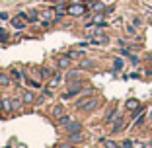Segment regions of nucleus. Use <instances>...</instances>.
<instances>
[{"label":"nucleus","instance_id":"obj_1","mask_svg":"<svg viewBox=\"0 0 152 148\" xmlns=\"http://www.w3.org/2000/svg\"><path fill=\"white\" fill-rule=\"evenodd\" d=\"M98 105H99V98H92V99H88V101L84 99V101H78V103H76V107L82 109V111H86V113H88V111H94Z\"/></svg>","mask_w":152,"mask_h":148},{"label":"nucleus","instance_id":"obj_2","mask_svg":"<svg viewBox=\"0 0 152 148\" xmlns=\"http://www.w3.org/2000/svg\"><path fill=\"white\" fill-rule=\"evenodd\" d=\"M66 12L70 14V16H82V14L86 12V8H84V6H82V4H72L70 8L66 10Z\"/></svg>","mask_w":152,"mask_h":148},{"label":"nucleus","instance_id":"obj_3","mask_svg":"<svg viewBox=\"0 0 152 148\" xmlns=\"http://www.w3.org/2000/svg\"><path fill=\"white\" fill-rule=\"evenodd\" d=\"M82 139H84V135H82V131H76V133H70V136H68V140H70V142H80Z\"/></svg>","mask_w":152,"mask_h":148},{"label":"nucleus","instance_id":"obj_4","mask_svg":"<svg viewBox=\"0 0 152 148\" xmlns=\"http://www.w3.org/2000/svg\"><path fill=\"white\" fill-rule=\"evenodd\" d=\"M57 64H58V68H63V70H64V68H68V64H70V57H61Z\"/></svg>","mask_w":152,"mask_h":148},{"label":"nucleus","instance_id":"obj_5","mask_svg":"<svg viewBox=\"0 0 152 148\" xmlns=\"http://www.w3.org/2000/svg\"><path fill=\"white\" fill-rule=\"evenodd\" d=\"M123 117H117V121H115V125H113V129H111V133H119L121 129H123Z\"/></svg>","mask_w":152,"mask_h":148},{"label":"nucleus","instance_id":"obj_6","mask_svg":"<svg viewBox=\"0 0 152 148\" xmlns=\"http://www.w3.org/2000/svg\"><path fill=\"white\" fill-rule=\"evenodd\" d=\"M51 115H53V117H55V119H61V117H63V115H64V109H63V107H61V105H57V107H55V109H53V111H51Z\"/></svg>","mask_w":152,"mask_h":148},{"label":"nucleus","instance_id":"obj_7","mask_svg":"<svg viewBox=\"0 0 152 148\" xmlns=\"http://www.w3.org/2000/svg\"><path fill=\"white\" fill-rule=\"evenodd\" d=\"M80 129H82V123L76 121V123H70V125L66 127V133H76V131H80Z\"/></svg>","mask_w":152,"mask_h":148},{"label":"nucleus","instance_id":"obj_8","mask_svg":"<svg viewBox=\"0 0 152 148\" xmlns=\"http://www.w3.org/2000/svg\"><path fill=\"white\" fill-rule=\"evenodd\" d=\"M10 101H12V111H20L22 109V101L18 98H10Z\"/></svg>","mask_w":152,"mask_h":148},{"label":"nucleus","instance_id":"obj_9","mask_svg":"<svg viewBox=\"0 0 152 148\" xmlns=\"http://www.w3.org/2000/svg\"><path fill=\"white\" fill-rule=\"evenodd\" d=\"M23 101L26 103H35V96L31 92H23Z\"/></svg>","mask_w":152,"mask_h":148},{"label":"nucleus","instance_id":"obj_10","mask_svg":"<svg viewBox=\"0 0 152 148\" xmlns=\"http://www.w3.org/2000/svg\"><path fill=\"white\" fill-rule=\"evenodd\" d=\"M63 80V74H53L51 76V80H49V84L51 86H58V82Z\"/></svg>","mask_w":152,"mask_h":148},{"label":"nucleus","instance_id":"obj_11","mask_svg":"<svg viewBox=\"0 0 152 148\" xmlns=\"http://www.w3.org/2000/svg\"><path fill=\"white\" fill-rule=\"evenodd\" d=\"M41 76H43V78H51V76H53V70L47 68V66H41Z\"/></svg>","mask_w":152,"mask_h":148},{"label":"nucleus","instance_id":"obj_12","mask_svg":"<svg viewBox=\"0 0 152 148\" xmlns=\"http://www.w3.org/2000/svg\"><path fill=\"white\" fill-rule=\"evenodd\" d=\"M0 86H10V76L0 72Z\"/></svg>","mask_w":152,"mask_h":148},{"label":"nucleus","instance_id":"obj_13","mask_svg":"<svg viewBox=\"0 0 152 148\" xmlns=\"http://www.w3.org/2000/svg\"><path fill=\"white\" fill-rule=\"evenodd\" d=\"M12 26H14V27H18V29H23V27H26V23L20 22V16H18V18H14V20H12Z\"/></svg>","mask_w":152,"mask_h":148},{"label":"nucleus","instance_id":"obj_14","mask_svg":"<svg viewBox=\"0 0 152 148\" xmlns=\"http://www.w3.org/2000/svg\"><path fill=\"white\" fill-rule=\"evenodd\" d=\"M27 86H29V88H35V90H39V88H41V84H39V82H37V80H31V78H27Z\"/></svg>","mask_w":152,"mask_h":148},{"label":"nucleus","instance_id":"obj_15","mask_svg":"<svg viewBox=\"0 0 152 148\" xmlns=\"http://www.w3.org/2000/svg\"><path fill=\"white\" fill-rule=\"evenodd\" d=\"M68 57L70 58H80V57H84V51H70Z\"/></svg>","mask_w":152,"mask_h":148},{"label":"nucleus","instance_id":"obj_16","mask_svg":"<svg viewBox=\"0 0 152 148\" xmlns=\"http://www.w3.org/2000/svg\"><path fill=\"white\" fill-rule=\"evenodd\" d=\"M8 31H6L4 27H0V41H2V43H4V41H8Z\"/></svg>","mask_w":152,"mask_h":148},{"label":"nucleus","instance_id":"obj_17","mask_svg":"<svg viewBox=\"0 0 152 148\" xmlns=\"http://www.w3.org/2000/svg\"><path fill=\"white\" fill-rule=\"evenodd\" d=\"M80 76H82V72H68L66 74L68 80H76V78H80Z\"/></svg>","mask_w":152,"mask_h":148},{"label":"nucleus","instance_id":"obj_18","mask_svg":"<svg viewBox=\"0 0 152 148\" xmlns=\"http://www.w3.org/2000/svg\"><path fill=\"white\" fill-rule=\"evenodd\" d=\"M134 107H139V101L137 99H129L127 101V109H134Z\"/></svg>","mask_w":152,"mask_h":148},{"label":"nucleus","instance_id":"obj_19","mask_svg":"<svg viewBox=\"0 0 152 148\" xmlns=\"http://www.w3.org/2000/svg\"><path fill=\"white\" fill-rule=\"evenodd\" d=\"M70 119H72L70 115H63L61 119H58V123H61V125H68V123H70Z\"/></svg>","mask_w":152,"mask_h":148},{"label":"nucleus","instance_id":"obj_20","mask_svg":"<svg viewBox=\"0 0 152 148\" xmlns=\"http://www.w3.org/2000/svg\"><path fill=\"white\" fill-rule=\"evenodd\" d=\"M92 8H94L96 12H102L103 10V2H96V4H92Z\"/></svg>","mask_w":152,"mask_h":148},{"label":"nucleus","instance_id":"obj_21","mask_svg":"<svg viewBox=\"0 0 152 148\" xmlns=\"http://www.w3.org/2000/svg\"><path fill=\"white\" fill-rule=\"evenodd\" d=\"M90 66H94L92 61H82V63H80V68H90Z\"/></svg>","mask_w":152,"mask_h":148},{"label":"nucleus","instance_id":"obj_22","mask_svg":"<svg viewBox=\"0 0 152 148\" xmlns=\"http://www.w3.org/2000/svg\"><path fill=\"white\" fill-rule=\"evenodd\" d=\"M115 70H121V68H123V61H121V58H115Z\"/></svg>","mask_w":152,"mask_h":148},{"label":"nucleus","instance_id":"obj_23","mask_svg":"<svg viewBox=\"0 0 152 148\" xmlns=\"http://www.w3.org/2000/svg\"><path fill=\"white\" fill-rule=\"evenodd\" d=\"M103 144H105V148H117V144L111 142V140H103Z\"/></svg>","mask_w":152,"mask_h":148},{"label":"nucleus","instance_id":"obj_24","mask_svg":"<svg viewBox=\"0 0 152 148\" xmlns=\"http://www.w3.org/2000/svg\"><path fill=\"white\" fill-rule=\"evenodd\" d=\"M115 117H117V111H111V113H109V117L105 119V121H107V123H111L113 119H115Z\"/></svg>","mask_w":152,"mask_h":148},{"label":"nucleus","instance_id":"obj_25","mask_svg":"<svg viewBox=\"0 0 152 148\" xmlns=\"http://www.w3.org/2000/svg\"><path fill=\"white\" fill-rule=\"evenodd\" d=\"M43 96H45V98H53V92H51L49 88H45V90H43Z\"/></svg>","mask_w":152,"mask_h":148},{"label":"nucleus","instance_id":"obj_26","mask_svg":"<svg viewBox=\"0 0 152 148\" xmlns=\"http://www.w3.org/2000/svg\"><path fill=\"white\" fill-rule=\"evenodd\" d=\"M123 148H133V142H131V140H125V142H123Z\"/></svg>","mask_w":152,"mask_h":148},{"label":"nucleus","instance_id":"obj_27","mask_svg":"<svg viewBox=\"0 0 152 148\" xmlns=\"http://www.w3.org/2000/svg\"><path fill=\"white\" fill-rule=\"evenodd\" d=\"M4 107H6V101H2V98H0V111H4Z\"/></svg>","mask_w":152,"mask_h":148},{"label":"nucleus","instance_id":"obj_28","mask_svg":"<svg viewBox=\"0 0 152 148\" xmlns=\"http://www.w3.org/2000/svg\"><path fill=\"white\" fill-rule=\"evenodd\" d=\"M0 20H8V14H6V12H0Z\"/></svg>","mask_w":152,"mask_h":148},{"label":"nucleus","instance_id":"obj_29","mask_svg":"<svg viewBox=\"0 0 152 148\" xmlns=\"http://www.w3.org/2000/svg\"><path fill=\"white\" fill-rule=\"evenodd\" d=\"M133 23H134V26H137V27H139V26H140V23H142V22H140L139 18H134V20H133Z\"/></svg>","mask_w":152,"mask_h":148},{"label":"nucleus","instance_id":"obj_30","mask_svg":"<svg viewBox=\"0 0 152 148\" xmlns=\"http://www.w3.org/2000/svg\"><path fill=\"white\" fill-rule=\"evenodd\" d=\"M148 119H152V109H150V111H148Z\"/></svg>","mask_w":152,"mask_h":148},{"label":"nucleus","instance_id":"obj_31","mask_svg":"<svg viewBox=\"0 0 152 148\" xmlns=\"http://www.w3.org/2000/svg\"><path fill=\"white\" fill-rule=\"evenodd\" d=\"M134 148H144V146H142V144H137V146H134Z\"/></svg>","mask_w":152,"mask_h":148},{"label":"nucleus","instance_id":"obj_32","mask_svg":"<svg viewBox=\"0 0 152 148\" xmlns=\"http://www.w3.org/2000/svg\"><path fill=\"white\" fill-rule=\"evenodd\" d=\"M76 2H78V0H76Z\"/></svg>","mask_w":152,"mask_h":148}]
</instances>
